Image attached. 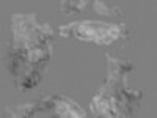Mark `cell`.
<instances>
[{
  "instance_id": "1",
  "label": "cell",
  "mask_w": 157,
  "mask_h": 118,
  "mask_svg": "<svg viewBox=\"0 0 157 118\" xmlns=\"http://www.w3.org/2000/svg\"><path fill=\"white\" fill-rule=\"evenodd\" d=\"M13 33H14V47L21 49L49 44L47 41L52 38L50 29L46 24H39L35 14L13 18Z\"/></svg>"
},
{
  "instance_id": "2",
  "label": "cell",
  "mask_w": 157,
  "mask_h": 118,
  "mask_svg": "<svg viewBox=\"0 0 157 118\" xmlns=\"http://www.w3.org/2000/svg\"><path fill=\"white\" fill-rule=\"evenodd\" d=\"M72 32L77 38L85 39V41H93L98 44H110L116 41L121 35H124V27L121 25H112L104 22H80V24H71L68 27H61L60 33L63 36H68Z\"/></svg>"
},
{
  "instance_id": "3",
  "label": "cell",
  "mask_w": 157,
  "mask_h": 118,
  "mask_svg": "<svg viewBox=\"0 0 157 118\" xmlns=\"http://www.w3.org/2000/svg\"><path fill=\"white\" fill-rule=\"evenodd\" d=\"M90 109L93 110V113L102 115V116H127V115H132L126 106H123V104L113 96V93L105 85H104L99 93L91 99Z\"/></svg>"
},
{
  "instance_id": "4",
  "label": "cell",
  "mask_w": 157,
  "mask_h": 118,
  "mask_svg": "<svg viewBox=\"0 0 157 118\" xmlns=\"http://www.w3.org/2000/svg\"><path fill=\"white\" fill-rule=\"evenodd\" d=\"M109 60V84H116V82H126V76L134 69V65L120 60V58H113L107 55Z\"/></svg>"
},
{
  "instance_id": "5",
  "label": "cell",
  "mask_w": 157,
  "mask_h": 118,
  "mask_svg": "<svg viewBox=\"0 0 157 118\" xmlns=\"http://www.w3.org/2000/svg\"><path fill=\"white\" fill-rule=\"evenodd\" d=\"M54 101V112L60 116H85V112L82 110L80 106H77L74 101L69 98H63V96H50Z\"/></svg>"
},
{
  "instance_id": "6",
  "label": "cell",
  "mask_w": 157,
  "mask_h": 118,
  "mask_svg": "<svg viewBox=\"0 0 157 118\" xmlns=\"http://www.w3.org/2000/svg\"><path fill=\"white\" fill-rule=\"evenodd\" d=\"M39 81H41V73L38 69H27L21 77H19V82H17V88L25 91L29 88H35Z\"/></svg>"
},
{
  "instance_id": "7",
  "label": "cell",
  "mask_w": 157,
  "mask_h": 118,
  "mask_svg": "<svg viewBox=\"0 0 157 118\" xmlns=\"http://www.w3.org/2000/svg\"><path fill=\"white\" fill-rule=\"evenodd\" d=\"M85 2H63V13L64 14H71V13H78L85 8Z\"/></svg>"
},
{
  "instance_id": "8",
  "label": "cell",
  "mask_w": 157,
  "mask_h": 118,
  "mask_svg": "<svg viewBox=\"0 0 157 118\" xmlns=\"http://www.w3.org/2000/svg\"><path fill=\"white\" fill-rule=\"evenodd\" d=\"M94 10L101 14H116L118 8H110L107 3H102V2H96L94 3Z\"/></svg>"
}]
</instances>
